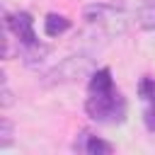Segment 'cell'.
<instances>
[{"label":"cell","instance_id":"3","mask_svg":"<svg viewBox=\"0 0 155 155\" xmlns=\"http://www.w3.org/2000/svg\"><path fill=\"white\" fill-rule=\"evenodd\" d=\"M92 58L87 56H68L63 58L58 65H53L46 75H44V82L46 85H58V82H75L85 75H92Z\"/></svg>","mask_w":155,"mask_h":155},{"label":"cell","instance_id":"5","mask_svg":"<svg viewBox=\"0 0 155 155\" xmlns=\"http://www.w3.org/2000/svg\"><path fill=\"white\" fill-rule=\"evenodd\" d=\"M73 150L87 153V155H109L114 148H111V143H107V140L92 136L90 131H82V133L78 136V140L73 143Z\"/></svg>","mask_w":155,"mask_h":155},{"label":"cell","instance_id":"8","mask_svg":"<svg viewBox=\"0 0 155 155\" xmlns=\"http://www.w3.org/2000/svg\"><path fill=\"white\" fill-rule=\"evenodd\" d=\"M68 27H70V19H65L63 15H56V12L46 15V19H44L46 36H61L63 31H68Z\"/></svg>","mask_w":155,"mask_h":155},{"label":"cell","instance_id":"1","mask_svg":"<svg viewBox=\"0 0 155 155\" xmlns=\"http://www.w3.org/2000/svg\"><path fill=\"white\" fill-rule=\"evenodd\" d=\"M85 111L97 124H121L124 121L126 99L114 87L109 68H99L90 75V97L85 102Z\"/></svg>","mask_w":155,"mask_h":155},{"label":"cell","instance_id":"4","mask_svg":"<svg viewBox=\"0 0 155 155\" xmlns=\"http://www.w3.org/2000/svg\"><path fill=\"white\" fill-rule=\"evenodd\" d=\"M5 22L10 24L15 39L19 46H29V44H36V34H34V19L29 12H15V15H7L5 12Z\"/></svg>","mask_w":155,"mask_h":155},{"label":"cell","instance_id":"2","mask_svg":"<svg viewBox=\"0 0 155 155\" xmlns=\"http://www.w3.org/2000/svg\"><path fill=\"white\" fill-rule=\"evenodd\" d=\"M85 22L104 36H119L128 27V12L116 2H94L85 7Z\"/></svg>","mask_w":155,"mask_h":155},{"label":"cell","instance_id":"6","mask_svg":"<svg viewBox=\"0 0 155 155\" xmlns=\"http://www.w3.org/2000/svg\"><path fill=\"white\" fill-rule=\"evenodd\" d=\"M133 15L143 29H155V0H136Z\"/></svg>","mask_w":155,"mask_h":155},{"label":"cell","instance_id":"10","mask_svg":"<svg viewBox=\"0 0 155 155\" xmlns=\"http://www.w3.org/2000/svg\"><path fill=\"white\" fill-rule=\"evenodd\" d=\"M145 126L155 133V102H145Z\"/></svg>","mask_w":155,"mask_h":155},{"label":"cell","instance_id":"9","mask_svg":"<svg viewBox=\"0 0 155 155\" xmlns=\"http://www.w3.org/2000/svg\"><path fill=\"white\" fill-rule=\"evenodd\" d=\"M0 148H7L10 145V140H12V124L7 121V119H0Z\"/></svg>","mask_w":155,"mask_h":155},{"label":"cell","instance_id":"11","mask_svg":"<svg viewBox=\"0 0 155 155\" xmlns=\"http://www.w3.org/2000/svg\"><path fill=\"white\" fill-rule=\"evenodd\" d=\"M10 104H12V92H10L7 82L2 80V107H10Z\"/></svg>","mask_w":155,"mask_h":155},{"label":"cell","instance_id":"7","mask_svg":"<svg viewBox=\"0 0 155 155\" xmlns=\"http://www.w3.org/2000/svg\"><path fill=\"white\" fill-rule=\"evenodd\" d=\"M51 53V46H46V44H29V46H22V58H24V63L27 65H39L46 56Z\"/></svg>","mask_w":155,"mask_h":155}]
</instances>
